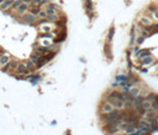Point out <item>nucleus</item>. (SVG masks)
<instances>
[{"label": "nucleus", "instance_id": "e433bc0d", "mask_svg": "<svg viewBox=\"0 0 158 135\" xmlns=\"http://www.w3.org/2000/svg\"><path fill=\"white\" fill-rule=\"evenodd\" d=\"M157 121H158V119H157Z\"/></svg>", "mask_w": 158, "mask_h": 135}, {"label": "nucleus", "instance_id": "f257e3e1", "mask_svg": "<svg viewBox=\"0 0 158 135\" xmlns=\"http://www.w3.org/2000/svg\"><path fill=\"white\" fill-rule=\"evenodd\" d=\"M107 101L109 102L114 108H117V109H123L124 107H125V102L121 101V100H119V99H114V97H108L107 99Z\"/></svg>", "mask_w": 158, "mask_h": 135}, {"label": "nucleus", "instance_id": "7c9ffc66", "mask_svg": "<svg viewBox=\"0 0 158 135\" xmlns=\"http://www.w3.org/2000/svg\"><path fill=\"white\" fill-rule=\"evenodd\" d=\"M32 1H33L34 4H36V2H37V4H40V2H42V0H32Z\"/></svg>", "mask_w": 158, "mask_h": 135}, {"label": "nucleus", "instance_id": "0eeeda50", "mask_svg": "<svg viewBox=\"0 0 158 135\" xmlns=\"http://www.w3.org/2000/svg\"><path fill=\"white\" fill-rule=\"evenodd\" d=\"M139 126H140V128H143L145 132H150V130L152 129V126L149 123L147 120H146V121H140V122H139Z\"/></svg>", "mask_w": 158, "mask_h": 135}, {"label": "nucleus", "instance_id": "5701e85b", "mask_svg": "<svg viewBox=\"0 0 158 135\" xmlns=\"http://www.w3.org/2000/svg\"><path fill=\"white\" fill-rule=\"evenodd\" d=\"M38 12H39V10H38V6H34V7H30V13L34 14V16H37V14H38Z\"/></svg>", "mask_w": 158, "mask_h": 135}, {"label": "nucleus", "instance_id": "ddd939ff", "mask_svg": "<svg viewBox=\"0 0 158 135\" xmlns=\"http://www.w3.org/2000/svg\"><path fill=\"white\" fill-rule=\"evenodd\" d=\"M140 58H144V57H147V56H150V51L149 50H141V51H138V53H137Z\"/></svg>", "mask_w": 158, "mask_h": 135}, {"label": "nucleus", "instance_id": "72a5a7b5", "mask_svg": "<svg viewBox=\"0 0 158 135\" xmlns=\"http://www.w3.org/2000/svg\"><path fill=\"white\" fill-rule=\"evenodd\" d=\"M49 0H42V2H48Z\"/></svg>", "mask_w": 158, "mask_h": 135}, {"label": "nucleus", "instance_id": "cd10ccee", "mask_svg": "<svg viewBox=\"0 0 158 135\" xmlns=\"http://www.w3.org/2000/svg\"><path fill=\"white\" fill-rule=\"evenodd\" d=\"M113 34H114V29L112 27V29L109 30V34H108V40H109V42L112 40V37H113Z\"/></svg>", "mask_w": 158, "mask_h": 135}, {"label": "nucleus", "instance_id": "a211bd4d", "mask_svg": "<svg viewBox=\"0 0 158 135\" xmlns=\"http://www.w3.org/2000/svg\"><path fill=\"white\" fill-rule=\"evenodd\" d=\"M124 121H126L128 125H134V123L137 122V119H135L134 116H131V117H128V119H124Z\"/></svg>", "mask_w": 158, "mask_h": 135}, {"label": "nucleus", "instance_id": "4be33fe9", "mask_svg": "<svg viewBox=\"0 0 158 135\" xmlns=\"http://www.w3.org/2000/svg\"><path fill=\"white\" fill-rule=\"evenodd\" d=\"M48 10H54V11H57V10H60V7H58L56 4H49V5H48Z\"/></svg>", "mask_w": 158, "mask_h": 135}, {"label": "nucleus", "instance_id": "9b49d317", "mask_svg": "<svg viewBox=\"0 0 158 135\" xmlns=\"http://www.w3.org/2000/svg\"><path fill=\"white\" fill-rule=\"evenodd\" d=\"M141 107L144 110H149V109H152V104H151V101L149 100H144L143 103H141Z\"/></svg>", "mask_w": 158, "mask_h": 135}, {"label": "nucleus", "instance_id": "1a4fd4ad", "mask_svg": "<svg viewBox=\"0 0 158 135\" xmlns=\"http://www.w3.org/2000/svg\"><path fill=\"white\" fill-rule=\"evenodd\" d=\"M10 62V57L7 55H2L0 56V68H2L5 64H7Z\"/></svg>", "mask_w": 158, "mask_h": 135}, {"label": "nucleus", "instance_id": "6ab92c4d", "mask_svg": "<svg viewBox=\"0 0 158 135\" xmlns=\"http://www.w3.org/2000/svg\"><path fill=\"white\" fill-rule=\"evenodd\" d=\"M25 65L28 67V69H29L30 71H32V70L34 69V65H36V64H34V63L32 62L31 59H30V61H28V62H25Z\"/></svg>", "mask_w": 158, "mask_h": 135}, {"label": "nucleus", "instance_id": "f704fd0d", "mask_svg": "<svg viewBox=\"0 0 158 135\" xmlns=\"http://www.w3.org/2000/svg\"><path fill=\"white\" fill-rule=\"evenodd\" d=\"M4 1H5V0H0V5H1V4H2Z\"/></svg>", "mask_w": 158, "mask_h": 135}, {"label": "nucleus", "instance_id": "f3484780", "mask_svg": "<svg viewBox=\"0 0 158 135\" xmlns=\"http://www.w3.org/2000/svg\"><path fill=\"white\" fill-rule=\"evenodd\" d=\"M38 18H42V19H45L46 17H48V12L46 11H43V10H39V12H38Z\"/></svg>", "mask_w": 158, "mask_h": 135}, {"label": "nucleus", "instance_id": "473e14b6", "mask_svg": "<svg viewBox=\"0 0 158 135\" xmlns=\"http://www.w3.org/2000/svg\"><path fill=\"white\" fill-rule=\"evenodd\" d=\"M23 2H30V1H32V0H22Z\"/></svg>", "mask_w": 158, "mask_h": 135}, {"label": "nucleus", "instance_id": "6e6552de", "mask_svg": "<svg viewBox=\"0 0 158 135\" xmlns=\"http://www.w3.org/2000/svg\"><path fill=\"white\" fill-rule=\"evenodd\" d=\"M12 2H13V0H5V1L0 5V10H1V11L8 10V8L12 6Z\"/></svg>", "mask_w": 158, "mask_h": 135}, {"label": "nucleus", "instance_id": "b1692460", "mask_svg": "<svg viewBox=\"0 0 158 135\" xmlns=\"http://www.w3.org/2000/svg\"><path fill=\"white\" fill-rule=\"evenodd\" d=\"M127 134H134L135 133V128L134 127H127V129L125 130Z\"/></svg>", "mask_w": 158, "mask_h": 135}, {"label": "nucleus", "instance_id": "20e7f679", "mask_svg": "<svg viewBox=\"0 0 158 135\" xmlns=\"http://www.w3.org/2000/svg\"><path fill=\"white\" fill-rule=\"evenodd\" d=\"M18 73H20V75H26L30 70L28 69V67L25 65V63H19L18 64V68H17V70H16Z\"/></svg>", "mask_w": 158, "mask_h": 135}, {"label": "nucleus", "instance_id": "dca6fc26", "mask_svg": "<svg viewBox=\"0 0 158 135\" xmlns=\"http://www.w3.org/2000/svg\"><path fill=\"white\" fill-rule=\"evenodd\" d=\"M149 10L152 12V14H153V17H155V19H157L158 20V10L156 7H153V6H150L149 7Z\"/></svg>", "mask_w": 158, "mask_h": 135}, {"label": "nucleus", "instance_id": "c756f323", "mask_svg": "<svg viewBox=\"0 0 158 135\" xmlns=\"http://www.w3.org/2000/svg\"><path fill=\"white\" fill-rule=\"evenodd\" d=\"M54 56H55V53H54V52H50V55L48 56V61H50V59H51Z\"/></svg>", "mask_w": 158, "mask_h": 135}, {"label": "nucleus", "instance_id": "c85d7f7f", "mask_svg": "<svg viewBox=\"0 0 158 135\" xmlns=\"http://www.w3.org/2000/svg\"><path fill=\"white\" fill-rule=\"evenodd\" d=\"M86 6H87L88 10H92V6H93L92 5V1L90 0H86Z\"/></svg>", "mask_w": 158, "mask_h": 135}, {"label": "nucleus", "instance_id": "4468645a", "mask_svg": "<svg viewBox=\"0 0 158 135\" xmlns=\"http://www.w3.org/2000/svg\"><path fill=\"white\" fill-rule=\"evenodd\" d=\"M130 95H131L132 97L139 96V89H138V88H132V89L130 90Z\"/></svg>", "mask_w": 158, "mask_h": 135}, {"label": "nucleus", "instance_id": "f8f14e48", "mask_svg": "<svg viewBox=\"0 0 158 135\" xmlns=\"http://www.w3.org/2000/svg\"><path fill=\"white\" fill-rule=\"evenodd\" d=\"M152 62H153V58H152L151 56H147V57L141 58V64H143V65H149V64H151Z\"/></svg>", "mask_w": 158, "mask_h": 135}, {"label": "nucleus", "instance_id": "f03ea898", "mask_svg": "<svg viewBox=\"0 0 158 135\" xmlns=\"http://www.w3.org/2000/svg\"><path fill=\"white\" fill-rule=\"evenodd\" d=\"M22 20H23L24 23H28V24H33V23H36V21L38 20V16H34V14H32V13H25V14L23 16Z\"/></svg>", "mask_w": 158, "mask_h": 135}, {"label": "nucleus", "instance_id": "2f4dec72", "mask_svg": "<svg viewBox=\"0 0 158 135\" xmlns=\"http://www.w3.org/2000/svg\"><path fill=\"white\" fill-rule=\"evenodd\" d=\"M152 29H158V24H155V25L152 26Z\"/></svg>", "mask_w": 158, "mask_h": 135}, {"label": "nucleus", "instance_id": "423d86ee", "mask_svg": "<svg viewBox=\"0 0 158 135\" xmlns=\"http://www.w3.org/2000/svg\"><path fill=\"white\" fill-rule=\"evenodd\" d=\"M29 8H30V7H29V4H28V2H22V5L17 8V11H18V13H20V14H25V13L28 12Z\"/></svg>", "mask_w": 158, "mask_h": 135}, {"label": "nucleus", "instance_id": "c9c22d12", "mask_svg": "<svg viewBox=\"0 0 158 135\" xmlns=\"http://www.w3.org/2000/svg\"><path fill=\"white\" fill-rule=\"evenodd\" d=\"M157 111H158V107H157Z\"/></svg>", "mask_w": 158, "mask_h": 135}, {"label": "nucleus", "instance_id": "2eb2a0df", "mask_svg": "<svg viewBox=\"0 0 158 135\" xmlns=\"http://www.w3.org/2000/svg\"><path fill=\"white\" fill-rule=\"evenodd\" d=\"M22 0H13V2H12V6H11V8H13V10H17L20 5H22Z\"/></svg>", "mask_w": 158, "mask_h": 135}, {"label": "nucleus", "instance_id": "aec40b11", "mask_svg": "<svg viewBox=\"0 0 158 135\" xmlns=\"http://www.w3.org/2000/svg\"><path fill=\"white\" fill-rule=\"evenodd\" d=\"M18 68V62L17 61H11L10 62V70H17Z\"/></svg>", "mask_w": 158, "mask_h": 135}, {"label": "nucleus", "instance_id": "39448f33", "mask_svg": "<svg viewBox=\"0 0 158 135\" xmlns=\"http://www.w3.org/2000/svg\"><path fill=\"white\" fill-rule=\"evenodd\" d=\"M46 12H48V17H46V19H49V20H51V21L58 19V14H57L56 11H54V10H46Z\"/></svg>", "mask_w": 158, "mask_h": 135}, {"label": "nucleus", "instance_id": "bb28decb", "mask_svg": "<svg viewBox=\"0 0 158 135\" xmlns=\"http://www.w3.org/2000/svg\"><path fill=\"white\" fill-rule=\"evenodd\" d=\"M1 70H2L4 72H6V71H8V70H10V62H8L7 64H5L4 67L1 68Z\"/></svg>", "mask_w": 158, "mask_h": 135}, {"label": "nucleus", "instance_id": "7ed1b4c3", "mask_svg": "<svg viewBox=\"0 0 158 135\" xmlns=\"http://www.w3.org/2000/svg\"><path fill=\"white\" fill-rule=\"evenodd\" d=\"M115 108L109 103V102H105L102 105H101V113H103V114H107V113H111V111H113Z\"/></svg>", "mask_w": 158, "mask_h": 135}, {"label": "nucleus", "instance_id": "412c9836", "mask_svg": "<svg viewBox=\"0 0 158 135\" xmlns=\"http://www.w3.org/2000/svg\"><path fill=\"white\" fill-rule=\"evenodd\" d=\"M48 51H49V49L45 46V47H43V46H38L37 47V52H40V53H44V52H46L48 53Z\"/></svg>", "mask_w": 158, "mask_h": 135}, {"label": "nucleus", "instance_id": "4c0bfd02", "mask_svg": "<svg viewBox=\"0 0 158 135\" xmlns=\"http://www.w3.org/2000/svg\"><path fill=\"white\" fill-rule=\"evenodd\" d=\"M0 56H1V55H0Z\"/></svg>", "mask_w": 158, "mask_h": 135}, {"label": "nucleus", "instance_id": "393cba45", "mask_svg": "<svg viewBox=\"0 0 158 135\" xmlns=\"http://www.w3.org/2000/svg\"><path fill=\"white\" fill-rule=\"evenodd\" d=\"M144 39H145V36H140V37L137 38V42H135V43H137L138 45H140V44L144 42Z\"/></svg>", "mask_w": 158, "mask_h": 135}, {"label": "nucleus", "instance_id": "a878e982", "mask_svg": "<svg viewBox=\"0 0 158 135\" xmlns=\"http://www.w3.org/2000/svg\"><path fill=\"white\" fill-rule=\"evenodd\" d=\"M117 81H124V82H127V81H128V77H126V76H118V77H117Z\"/></svg>", "mask_w": 158, "mask_h": 135}, {"label": "nucleus", "instance_id": "9d476101", "mask_svg": "<svg viewBox=\"0 0 158 135\" xmlns=\"http://www.w3.org/2000/svg\"><path fill=\"white\" fill-rule=\"evenodd\" d=\"M140 24H141V25H144V26L150 25V24H151V19H150V17H147V16L141 17V18H140Z\"/></svg>", "mask_w": 158, "mask_h": 135}]
</instances>
